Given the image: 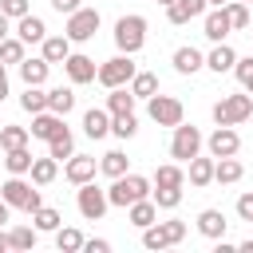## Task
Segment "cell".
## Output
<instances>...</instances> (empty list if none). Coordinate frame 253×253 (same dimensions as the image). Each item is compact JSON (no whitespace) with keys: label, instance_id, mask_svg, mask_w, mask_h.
<instances>
[{"label":"cell","instance_id":"cell-29","mask_svg":"<svg viewBox=\"0 0 253 253\" xmlns=\"http://www.w3.org/2000/svg\"><path fill=\"white\" fill-rule=\"evenodd\" d=\"M36 241H40V229H36V225H12V229H8V245L20 249V253H32Z\"/></svg>","mask_w":253,"mask_h":253},{"label":"cell","instance_id":"cell-56","mask_svg":"<svg viewBox=\"0 0 253 253\" xmlns=\"http://www.w3.org/2000/svg\"><path fill=\"white\" fill-rule=\"evenodd\" d=\"M158 4H162V8H166V4H174V0H158Z\"/></svg>","mask_w":253,"mask_h":253},{"label":"cell","instance_id":"cell-60","mask_svg":"<svg viewBox=\"0 0 253 253\" xmlns=\"http://www.w3.org/2000/svg\"><path fill=\"white\" fill-rule=\"evenodd\" d=\"M249 225H253V221H249Z\"/></svg>","mask_w":253,"mask_h":253},{"label":"cell","instance_id":"cell-5","mask_svg":"<svg viewBox=\"0 0 253 253\" xmlns=\"http://www.w3.org/2000/svg\"><path fill=\"white\" fill-rule=\"evenodd\" d=\"M174 134H170V158L174 162H190L194 154H202V146H206V134L194 126V123H178V126H170Z\"/></svg>","mask_w":253,"mask_h":253},{"label":"cell","instance_id":"cell-30","mask_svg":"<svg viewBox=\"0 0 253 253\" xmlns=\"http://www.w3.org/2000/svg\"><path fill=\"white\" fill-rule=\"evenodd\" d=\"M126 87H130L134 99H150V95H158V75L154 71H134Z\"/></svg>","mask_w":253,"mask_h":253},{"label":"cell","instance_id":"cell-3","mask_svg":"<svg viewBox=\"0 0 253 253\" xmlns=\"http://www.w3.org/2000/svg\"><path fill=\"white\" fill-rule=\"evenodd\" d=\"M138 198H150V178H142V174H119V178H111V186H107V202L111 206H119V210H126L130 202H138Z\"/></svg>","mask_w":253,"mask_h":253},{"label":"cell","instance_id":"cell-24","mask_svg":"<svg viewBox=\"0 0 253 253\" xmlns=\"http://www.w3.org/2000/svg\"><path fill=\"white\" fill-rule=\"evenodd\" d=\"M241 178H245V166L237 162V154H229V158H213V182L233 186V182H241Z\"/></svg>","mask_w":253,"mask_h":253},{"label":"cell","instance_id":"cell-23","mask_svg":"<svg viewBox=\"0 0 253 253\" xmlns=\"http://www.w3.org/2000/svg\"><path fill=\"white\" fill-rule=\"evenodd\" d=\"M16 24V36L24 40V43H43V36H47V24L40 20V16H20V20H12Z\"/></svg>","mask_w":253,"mask_h":253},{"label":"cell","instance_id":"cell-20","mask_svg":"<svg viewBox=\"0 0 253 253\" xmlns=\"http://www.w3.org/2000/svg\"><path fill=\"white\" fill-rule=\"evenodd\" d=\"M83 134H87V138H107V134H111V111H107V107L83 111Z\"/></svg>","mask_w":253,"mask_h":253},{"label":"cell","instance_id":"cell-49","mask_svg":"<svg viewBox=\"0 0 253 253\" xmlns=\"http://www.w3.org/2000/svg\"><path fill=\"white\" fill-rule=\"evenodd\" d=\"M8 36H12V20L0 12V40H8Z\"/></svg>","mask_w":253,"mask_h":253},{"label":"cell","instance_id":"cell-11","mask_svg":"<svg viewBox=\"0 0 253 253\" xmlns=\"http://www.w3.org/2000/svg\"><path fill=\"white\" fill-rule=\"evenodd\" d=\"M95 59L91 55H83V51H71L67 59H63V75H67V83L71 87H83V83H95Z\"/></svg>","mask_w":253,"mask_h":253},{"label":"cell","instance_id":"cell-54","mask_svg":"<svg viewBox=\"0 0 253 253\" xmlns=\"http://www.w3.org/2000/svg\"><path fill=\"white\" fill-rule=\"evenodd\" d=\"M221 4H229V0H210V8H221Z\"/></svg>","mask_w":253,"mask_h":253},{"label":"cell","instance_id":"cell-32","mask_svg":"<svg viewBox=\"0 0 253 253\" xmlns=\"http://www.w3.org/2000/svg\"><path fill=\"white\" fill-rule=\"evenodd\" d=\"M134 95H130V87H111L107 91V111L111 115H126V111H134Z\"/></svg>","mask_w":253,"mask_h":253},{"label":"cell","instance_id":"cell-4","mask_svg":"<svg viewBox=\"0 0 253 253\" xmlns=\"http://www.w3.org/2000/svg\"><path fill=\"white\" fill-rule=\"evenodd\" d=\"M249 115H253V95H249V91L221 95V99L213 103V123H217V126H241Z\"/></svg>","mask_w":253,"mask_h":253},{"label":"cell","instance_id":"cell-9","mask_svg":"<svg viewBox=\"0 0 253 253\" xmlns=\"http://www.w3.org/2000/svg\"><path fill=\"white\" fill-rule=\"evenodd\" d=\"M75 210L87 217V221H99L107 210H111V202H107V190L91 178V182H83V186H75Z\"/></svg>","mask_w":253,"mask_h":253},{"label":"cell","instance_id":"cell-35","mask_svg":"<svg viewBox=\"0 0 253 253\" xmlns=\"http://www.w3.org/2000/svg\"><path fill=\"white\" fill-rule=\"evenodd\" d=\"M111 134L123 138V142L134 138V134H138V115H134V111H126V115H111Z\"/></svg>","mask_w":253,"mask_h":253},{"label":"cell","instance_id":"cell-19","mask_svg":"<svg viewBox=\"0 0 253 253\" xmlns=\"http://www.w3.org/2000/svg\"><path fill=\"white\" fill-rule=\"evenodd\" d=\"M170 63H174V71H178V75H194V71H202V67H206V55H202L198 47L182 43V47L170 55Z\"/></svg>","mask_w":253,"mask_h":253},{"label":"cell","instance_id":"cell-34","mask_svg":"<svg viewBox=\"0 0 253 253\" xmlns=\"http://www.w3.org/2000/svg\"><path fill=\"white\" fill-rule=\"evenodd\" d=\"M130 170V158L123 154V150H107L103 158H99V174H107V178H119V174H126Z\"/></svg>","mask_w":253,"mask_h":253},{"label":"cell","instance_id":"cell-28","mask_svg":"<svg viewBox=\"0 0 253 253\" xmlns=\"http://www.w3.org/2000/svg\"><path fill=\"white\" fill-rule=\"evenodd\" d=\"M47 111H55V115H63V119H67V115L75 111V91H71V87H63V83H59V87H51V91H47Z\"/></svg>","mask_w":253,"mask_h":253},{"label":"cell","instance_id":"cell-57","mask_svg":"<svg viewBox=\"0 0 253 253\" xmlns=\"http://www.w3.org/2000/svg\"><path fill=\"white\" fill-rule=\"evenodd\" d=\"M241 4H253V0H241Z\"/></svg>","mask_w":253,"mask_h":253},{"label":"cell","instance_id":"cell-13","mask_svg":"<svg viewBox=\"0 0 253 253\" xmlns=\"http://www.w3.org/2000/svg\"><path fill=\"white\" fill-rule=\"evenodd\" d=\"M99 174V158H91V154H71L67 162H63V178L71 182V186H83V182H91Z\"/></svg>","mask_w":253,"mask_h":253},{"label":"cell","instance_id":"cell-40","mask_svg":"<svg viewBox=\"0 0 253 253\" xmlns=\"http://www.w3.org/2000/svg\"><path fill=\"white\" fill-rule=\"evenodd\" d=\"M150 198H154L158 210H178L182 206V186H154Z\"/></svg>","mask_w":253,"mask_h":253},{"label":"cell","instance_id":"cell-15","mask_svg":"<svg viewBox=\"0 0 253 253\" xmlns=\"http://www.w3.org/2000/svg\"><path fill=\"white\" fill-rule=\"evenodd\" d=\"M63 126H67V123H63V115H55V111H36V115H32V126H28V134H32V138L51 142Z\"/></svg>","mask_w":253,"mask_h":253},{"label":"cell","instance_id":"cell-58","mask_svg":"<svg viewBox=\"0 0 253 253\" xmlns=\"http://www.w3.org/2000/svg\"><path fill=\"white\" fill-rule=\"evenodd\" d=\"M249 12H253V4H249Z\"/></svg>","mask_w":253,"mask_h":253},{"label":"cell","instance_id":"cell-38","mask_svg":"<svg viewBox=\"0 0 253 253\" xmlns=\"http://www.w3.org/2000/svg\"><path fill=\"white\" fill-rule=\"evenodd\" d=\"M32 225H36L40 233H55V229L63 225V217H59V210H51V206H40V210H32Z\"/></svg>","mask_w":253,"mask_h":253},{"label":"cell","instance_id":"cell-46","mask_svg":"<svg viewBox=\"0 0 253 253\" xmlns=\"http://www.w3.org/2000/svg\"><path fill=\"white\" fill-rule=\"evenodd\" d=\"M237 217H241V221H253V190H245V194L237 198Z\"/></svg>","mask_w":253,"mask_h":253},{"label":"cell","instance_id":"cell-53","mask_svg":"<svg viewBox=\"0 0 253 253\" xmlns=\"http://www.w3.org/2000/svg\"><path fill=\"white\" fill-rule=\"evenodd\" d=\"M8 249H12V245H8V233L0 229V253H8Z\"/></svg>","mask_w":253,"mask_h":253},{"label":"cell","instance_id":"cell-33","mask_svg":"<svg viewBox=\"0 0 253 253\" xmlns=\"http://www.w3.org/2000/svg\"><path fill=\"white\" fill-rule=\"evenodd\" d=\"M47 154H51L55 162H67V158L75 154V134H71V130L63 126V130H59V134H55V138L47 142Z\"/></svg>","mask_w":253,"mask_h":253},{"label":"cell","instance_id":"cell-25","mask_svg":"<svg viewBox=\"0 0 253 253\" xmlns=\"http://www.w3.org/2000/svg\"><path fill=\"white\" fill-rule=\"evenodd\" d=\"M40 55H43L47 63H63V59L71 55V40H67V36H43Z\"/></svg>","mask_w":253,"mask_h":253},{"label":"cell","instance_id":"cell-37","mask_svg":"<svg viewBox=\"0 0 253 253\" xmlns=\"http://www.w3.org/2000/svg\"><path fill=\"white\" fill-rule=\"evenodd\" d=\"M4 170H8V174H28V170H32V150H28V146L4 150Z\"/></svg>","mask_w":253,"mask_h":253},{"label":"cell","instance_id":"cell-8","mask_svg":"<svg viewBox=\"0 0 253 253\" xmlns=\"http://www.w3.org/2000/svg\"><path fill=\"white\" fill-rule=\"evenodd\" d=\"M146 119L150 123H158V126H178L182 119H186V107H182V99L178 95H150L146 99Z\"/></svg>","mask_w":253,"mask_h":253},{"label":"cell","instance_id":"cell-51","mask_svg":"<svg viewBox=\"0 0 253 253\" xmlns=\"http://www.w3.org/2000/svg\"><path fill=\"white\" fill-rule=\"evenodd\" d=\"M8 213H12V206H8V202H4V198H0V225H4V221H8Z\"/></svg>","mask_w":253,"mask_h":253},{"label":"cell","instance_id":"cell-12","mask_svg":"<svg viewBox=\"0 0 253 253\" xmlns=\"http://www.w3.org/2000/svg\"><path fill=\"white\" fill-rule=\"evenodd\" d=\"M206 150H210L213 158H229V154L241 150V134H237L233 126H213L210 138H206Z\"/></svg>","mask_w":253,"mask_h":253},{"label":"cell","instance_id":"cell-16","mask_svg":"<svg viewBox=\"0 0 253 253\" xmlns=\"http://www.w3.org/2000/svg\"><path fill=\"white\" fill-rule=\"evenodd\" d=\"M206 8H210V0H174V4H166V20H170L174 28H182V24L198 20Z\"/></svg>","mask_w":253,"mask_h":253},{"label":"cell","instance_id":"cell-39","mask_svg":"<svg viewBox=\"0 0 253 253\" xmlns=\"http://www.w3.org/2000/svg\"><path fill=\"white\" fill-rule=\"evenodd\" d=\"M55 249H59V253H79V249H83V233H79L75 225H59V229H55Z\"/></svg>","mask_w":253,"mask_h":253},{"label":"cell","instance_id":"cell-18","mask_svg":"<svg viewBox=\"0 0 253 253\" xmlns=\"http://www.w3.org/2000/svg\"><path fill=\"white\" fill-rule=\"evenodd\" d=\"M186 166H190V170H186V178H190V186H194V190H206V186L213 182V154H194Z\"/></svg>","mask_w":253,"mask_h":253},{"label":"cell","instance_id":"cell-17","mask_svg":"<svg viewBox=\"0 0 253 253\" xmlns=\"http://www.w3.org/2000/svg\"><path fill=\"white\" fill-rule=\"evenodd\" d=\"M47 71H51V63L43 59V55H24L20 59V79H24V87H43L47 83Z\"/></svg>","mask_w":253,"mask_h":253},{"label":"cell","instance_id":"cell-10","mask_svg":"<svg viewBox=\"0 0 253 253\" xmlns=\"http://www.w3.org/2000/svg\"><path fill=\"white\" fill-rule=\"evenodd\" d=\"M99 24H103V20H99V8H83V4H79V8L67 16V28H63V36H67L71 43H87V40L99 32Z\"/></svg>","mask_w":253,"mask_h":253},{"label":"cell","instance_id":"cell-55","mask_svg":"<svg viewBox=\"0 0 253 253\" xmlns=\"http://www.w3.org/2000/svg\"><path fill=\"white\" fill-rule=\"evenodd\" d=\"M245 91H249V95H253V79H249V83H245Z\"/></svg>","mask_w":253,"mask_h":253},{"label":"cell","instance_id":"cell-31","mask_svg":"<svg viewBox=\"0 0 253 253\" xmlns=\"http://www.w3.org/2000/svg\"><path fill=\"white\" fill-rule=\"evenodd\" d=\"M150 186H186V170H182V162H162V166L154 170Z\"/></svg>","mask_w":253,"mask_h":253},{"label":"cell","instance_id":"cell-50","mask_svg":"<svg viewBox=\"0 0 253 253\" xmlns=\"http://www.w3.org/2000/svg\"><path fill=\"white\" fill-rule=\"evenodd\" d=\"M8 99V71H4V63H0V103Z\"/></svg>","mask_w":253,"mask_h":253},{"label":"cell","instance_id":"cell-21","mask_svg":"<svg viewBox=\"0 0 253 253\" xmlns=\"http://www.w3.org/2000/svg\"><path fill=\"white\" fill-rule=\"evenodd\" d=\"M126 221H130L134 229L154 225V221H158V206H154V198H138V202H130V206H126Z\"/></svg>","mask_w":253,"mask_h":253},{"label":"cell","instance_id":"cell-26","mask_svg":"<svg viewBox=\"0 0 253 253\" xmlns=\"http://www.w3.org/2000/svg\"><path fill=\"white\" fill-rule=\"evenodd\" d=\"M233 63H237V51H233L225 40H221V43H213V51L206 55V67H210V71H217V75H221V71H233Z\"/></svg>","mask_w":253,"mask_h":253},{"label":"cell","instance_id":"cell-22","mask_svg":"<svg viewBox=\"0 0 253 253\" xmlns=\"http://www.w3.org/2000/svg\"><path fill=\"white\" fill-rule=\"evenodd\" d=\"M225 229H229V221H225V213H221V210H202V213H198V233H202V237L221 241V237H225Z\"/></svg>","mask_w":253,"mask_h":253},{"label":"cell","instance_id":"cell-52","mask_svg":"<svg viewBox=\"0 0 253 253\" xmlns=\"http://www.w3.org/2000/svg\"><path fill=\"white\" fill-rule=\"evenodd\" d=\"M237 249H241V253H253V237H245V241H241Z\"/></svg>","mask_w":253,"mask_h":253},{"label":"cell","instance_id":"cell-27","mask_svg":"<svg viewBox=\"0 0 253 253\" xmlns=\"http://www.w3.org/2000/svg\"><path fill=\"white\" fill-rule=\"evenodd\" d=\"M28 178L36 182V186H51L55 178H59V162L47 154V158H32V170H28Z\"/></svg>","mask_w":253,"mask_h":253},{"label":"cell","instance_id":"cell-43","mask_svg":"<svg viewBox=\"0 0 253 253\" xmlns=\"http://www.w3.org/2000/svg\"><path fill=\"white\" fill-rule=\"evenodd\" d=\"M20 107H24L28 115H36V111H47V91H43V87H24V95H20Z\"/></svg>","mask_w":253,"mask_h":253},{"label":"cell","instance_id":"cell-45","mask_svg":"<svg viewBox=\"0 0 253 253\" xmlns=\"http://www.w3.org/2000/svg\"><path fill=\"white\" fill-rule=\"evenodd\" d=\"M233 75H237V83L245 87V83L253 79V55H245V59L237 55V63H233Z\"/></svg>","mask_w":253,"mask_h":253},{"label":"cell","instance_id":"cell-44","mask_svg":"<svg viewBox=\"0 0 253 253\" xmlns=\"http://www.w3.org/2000/svg\"><path fill=\"white\" fill-rule=\"evenodd\" d=\"M0 12H4L8 20H20V16L32 12V4H28V0H0Z\"/></svg>","mask_w":253,"mask_h":253},{"label":"cell","instance_id":"cell-47","mask_svg":"<svg viewBox=\"0 0 253 253\" xmlns=\"http://www.w3.org/2000/svg\"><path fill=\"white\" fill-rule=\"evenodd\" d=\"M83 249H87V253H111V241H107V237H91V241L83 237Z\"/></svg>","mask_w":253,"mask_h":253},{"label":"cell","instance_id":"cell-36","mask_svg":"<svg viewBox=\"0 0 253 253\" xmlns=\"http://www.w3.org/2000/svg\"><path fill=\"white\" fill-rule=\"evenodd\" d=\"M28 126H16V123H4L0 126V150H16V146H28Z\"/></svg>","mask_w":253,"mask_h":253},{"label":"cell","instance_id":"cell-2","mask_svg":"<svg viewBox=\"0 0 253 253\" xmlns=\"http://www.w3.org/2000/svg\"><path fill=\"white\" fill-rule=\"evenodd\" d=\"M111 36H115V47H119V51H126V55H138V51H142V43H146V16H138V12H126V16H119Z\"/></svg>","mask_w":253,"mask_h":253},{"label":"cell","instance_id":"cell-1","mask_svg":"<svg viewBox=\"0 0 253 253\" xmlns=\"http://www.w3.org/2000/svg\"><path fill=\"white\" fill-rule=\"evenodd\" d=\"M0 198L12 210H24V213H32V210L43 206V198H40L36 182H28V174H8V182H0Z\"/></svg>","mask_w":253,"mask_h":253},{"label":"cell","instance_id":"cell-7","mask_svg":"<svg viewBox=\"0 0 253 253\" xmlns=\"http://www.w3.org/2000/svg\"><path fill=\"white\" fill-rule=\"evenodd\" d=\"M186 237V221L182 217H170V221H154V225H146L142 229V249H170V245H178Z\"/></svg>","mask_w":253,"mask_h":253},{"label":"cell","instance_id":"cell-14","mask_svg":"<svg viewBox=\"0 0 253 253\" xmlns=\"http://www.w3.org/2000/svg\"><path fill=\"white\" fill-rule=\"evenodd\" d=\"M229 32H233V28H229V16H225V4H221V8H206V12H202V36H206L210 43H221Z\"/></svg>","mask_w":253,"mask_h":253},{"label":"cell","instance_id":"cell-41","mask_svg":"<svg viewBox=\"0 0 253 253\" xmlns=\"http://www.w3.org/2000/svg\"><path fill=\"white\" fill-rule=\"evenodd\" d=\"M28 55V43L20 40V36H8V40H0V63H16L20 67V59Z\"/></svg>","mask_w":253,"mask_h":253},{"label":"cell","instance_id":"cell-6","mask_svg":"<svg viewBox=\"0 0 253 253\" xmlns=\"http://www.w3.org/2000/svg\"><path fill=\"white\" fill-rule=\"evenodd\" d=\"M134 71H138V67H134V55L119 51V55H111V59H103V63H99V71H95V83H103L107 91H111V87H126Z\"/></svg>","mask_w":253,"mask_h":253},{"label":"cell","instance_id":"cell-48","mask_svg":"<svg viewBox=\"0 0 253 253\" xmlns=\"http://www.w3.org/2000/svg\"><path fill=\"white\" fill-rule=\"evenodd\" d=\"M79 4H83V0H51V8H55L59 16H71V12L79 8Z\"/></svg>","mask_w":253,"mask_h":253},{"label":"cell","instance_id":"cell-42","mask_svg":"<svg viewBox=\"0 0 253 253\" xmlns=\"http://www.w3.org/2000/svg\"><path fill=\"white\" fill-rule=\"evenodd\" d=\"M225 16H229V28H233V32H241V28H249V24H253L249 4H241V0H229V4H225Z\"/></svg>","mask_w":253,"mask_h":253},{"label":"cell","instance_id":"cell-59","mask_svg":"<svg viewBox=\"0 0 253 253\" xmlns=\"http://www.w3.org/2000/svg\"><path fill=\"white\" fill-rule=\"evenodd\" d=\"M0 126H4V123H0Z\"/></svg>","mask_w":253,"mask_h":253}]
</instances>
